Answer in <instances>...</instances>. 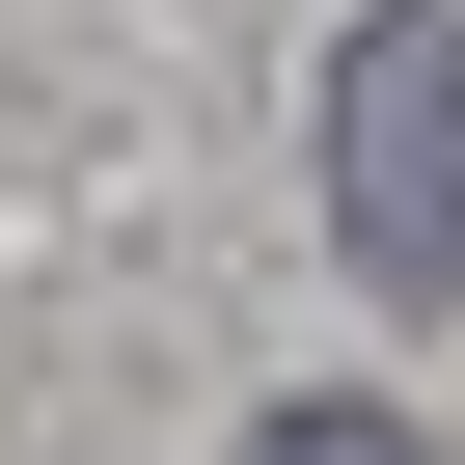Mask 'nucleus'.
<instances>
[{
    "label": "nucleus",
    "instance_id": "2",
    "mask_svg": "<svg viewBox=\"0 0 465 465\" xmlns=\"http://www.w3.org/2000/svg\"><path fill=\"white\" fill-rule=\"evenodd\" d=\"M247 465H411V411H356V383H329V411H274Z\"/></svg>",
    "mask_w": 465,
    "mask_h": 465
},
{
    "label": "nucleus",
    "instance_id": "1",
    "mask_svg": "<svg viewBox=\"0 0 465 465\" xmlns=\"http://www.w3.org/2000/svg\"><path fill=\"white\" fill-rule=\"evenodd\" d=\"M302 164H329V247H356L383 302H438V274H465V0H356V28H329V110H302Z\"/></svg>",
    "mask_w": 465,
    "mask_h": 465
}]
</instances>
